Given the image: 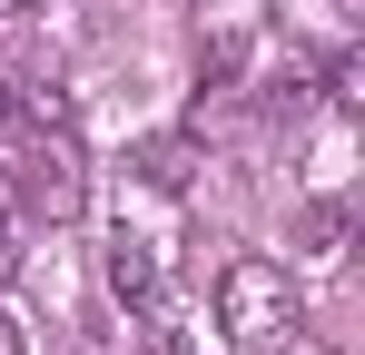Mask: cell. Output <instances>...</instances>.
Wrapping results in <instances>:
<instances>
[{"label":"cell","mask_w":365,"mask_h":355,"mask_svg":"<svg viewBox=\"0 0 365 355\" xmlns=\"http://www.w3.org/2000/svg\"><path fill=\"white\" fill-rule=\"evenodd\" d=\"M217 326L237 355H277L297 336V277L277 257H227L217 267Z\"/></svg>","instance_id":"1"},{"label":"cell","mask_w":365,"mask_h":355,"mask_svg":"<svg viewBox=\"0 0 365 355\" xmlns=\"http://www.w3.org/2000/svg\"><path fill=\"white\" fill-rule=\"evenodd\" d=\"M30 128H40V138H30V158H20V207L50 217V227H69V217L89 207V148H79L69 118H30Z\"/></svg>","instance_id":"2"},{"label":"cell","mask_w":365,"mask_h":355,"mask_svg":"<svg viewBox=\"0 0 365 355\" xmlns=\"http://www.w3.org/2000/svg\"><path fill=\"white\" fill-rule=\"evenodd\" d=\"M109 296H119L128 316H148V306H168V267H158V247L148 237H109Z\"/></svg>","instance_id":"3"},{"label":"cell","mask_w":365,"mask_h":355,"mask_svg":"<svg viewBox=\"0 0 365 355\" xmlns=\"http://www.w3.org/2000/svg\"><path fill=\"white\" fill-rule=\"evenodd\" d=\"M128 168L148 178V187H158V197H178L187 178L207 168V148H197V138H187V128H168V138H138V158H128Z\"/></svg>","instance_id":"4"},{"label":"cell","mask_w":365,"mask_h":355,"mask_svg":"<svg viewBox=\"0 0 365 355\" xmlns=\"http://www.w3.org/2000/svg\"><path fill=\"white\" fill-rule=\"evenodd\" d=\"M297 237H306V257H336V247H346V207H306Z\"/></svg>","instance_id":"5"},{"label":"cell","mask_w":365,"mask_h":355,"mask_svg":"<svg viewBox=\"0 0 365 355\" xmlns=\"http://www.w3.org/2000/svg\"><path fill=\"white\" fill-rule=\"evenodd\" d=\"M326 99H336V109H365V59H356V50L326 59Z\"/></svg>","instance_id":"6"},{"label":"cell","mask_w":365,"mask_h":355,"mask_svg":"<svg viewBox=\"0 0 365 355\" xmlns=\"http://www.w3.org/2000/svg\"><path fill=\"white\" fill-rule=\"evenodd\" d=\"M138 355H187V336H178V316H168V306H148V316H138Z\"/></svg>","instance_id":"7"},{"label":"cell","mask_w":365,"mask_h":355,"mask_svg":"<svg viewBox=\"0 0 365 355\" xmlns=\"http://www.w3.org/2000/svg\"><path fill=\"white\" fill-rule=\"evenodd\" d=\"M10 267H20V197L0 187V277H10Z\"/></svg>","instance_id":"8"},{"label":"cell","mask_w":365,"mask_h":355,"mask_svg":"<svg viewBox=\"0 0 365 355\" xmlns=\"http://www.w3.org/2000/svg\"><path fill=\"white\" fill-rule=\"evenodd\" d=\"M0 355H30V316H10V306H0Z\"/></svg>","instance_id":"9"},{"label":"cell","mask_w":365,"mask_h":355,"mask_svg":"<svg viewBox=\"0 0 365 355\" xmlns=\"http://www.w3.org/2000/svg\"><path fill=\"white\" fill-rule=\"evenodd\" d=\"M30 118V99H20V79H0V128H20Z\"/></svg>","instance_id":"10"},{"label":"cell","mask_w":365,"mask_h":355,"mask_svg":"<svg viewBox=\"0 0 365 355\" xmlns=\"http://www.w3.org/2000/svg\"><path fill=\"white\" fill-rule=\"evenodd\" d=\"M30 10H40V0H0V20H30Z\"/></svg>","instance_id":"11"}]
</instances>
